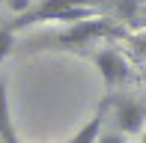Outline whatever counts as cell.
Masks as SVG:
<instances>
[{
    "instance_id": "5",
    "label": "cell",
    "mask_w": 146,
    "mask_h": 143,
    "mask_svg": "<svg viewBox=\"0 0 146 143\" xmlns=\"http://www.w3.org/2000/svg\"><path fill=\"white\" fill-rule=\"evenodd\" d=\"M0 140L3 143H21L12 122V107H9V81L6 75H0Z\"/></svg>"
},
{
    "instance_id": "10",
    "label": "cell",
    "mask_w": 146,
    "mask_h": 143,
    "mask_svg": "<svg viewBox=\"0 0 146 143\" xmlns=\"http://www.w3.org/2000/svg\"><path fill=\"white\" fill-rule=\"evenodd\" d=\"M140 143H146V128H143V134H140Z\"/></svg>"
},
{
    "instance_id": "6",
    "label": "cell",
    "mask_w": 146,
    "mask_h": 143,
    "mask_svg": "<svg viewBox=\"0 0 146 143\" xmlns=\"http://www.w3.org/2000/svg\"><path fill=\"white\" fill-rule=\"evenodd\" d=\"M12 48H15V30L12 27H0V63L12 54Z\"/></svg>"
},
{
    "instance_id": "13",
    "label": "cell",
    "mask_w": 146,
    "mask_h": 143,
    "mask_svg": "<svg viewBox=\"0 0 146 143\" xmlns=\"http://www.w3.org/2000/svg\"><path fill=\"white\" fill-rule=\"evenodd\" d=\"M0 6H3V0H0Z\"/></svg>"
},
{
    "instance_id": "9",
    "label": "cell",
    "mask_w": 146,
    "mask_h": 143,
    "mask_svg": "<svg viewBox=\"0 0 146 143\" xmlns=\"http://www.w3.org/2000/svg\"><path fill=\"white\" fill-rule=\"evenodd\" d=\"M131 45H134L140 54H146V33H137V36H131Z\"/></svg>"
},
{
    "instance_id": "1",
    "label": "cell",
    "mask_w": 146,
    "mask_h": 143,
    "mask_svg": "<svg viewBox=\"0 0 146 143\" xmlns=\"http://www.w3.org/2000/svg\"><path fill=\"white\" fill-rule=\"evenodd\" d=\"M110 116L116 122L119 134H143L146 128V101L137 95H113V105H110Z\"/></svg>"
},
{
    "instance_id": "12",
    "label": "cell",
    "mask_w": 146,
    "mask_h": 143,
    "mask_svg": "<svg viewBox=\"0 0 146 143\" xmlns=\"http://www.w3.org/2000/svg\"><path fill=\"white\" fill-rule=\"evenodd\" d=\"M36 3H42V0H36Z\"/></svg>"
},
{
    "instance_id": "11",
    "label": "cell",
    "mask_w": 146,
    "mask_h": 143,
    "mask_svg": "<svg viewBox=\"0 0 146 143\" xmlns=\"http://www.w3.org/2000/svg\"><path fill=\"white\" fill-rule=\"evenodd\" d=\"M134 3H137V6H146V0H134Z\"/></svg>"
},
{
    "instance_id": "8",
    "label": "cell",
    "mask_w": 146,
    "mask_h": 143,
    "mask_svg": "<svg viewBox=\"0 0 146 143\" xmlns=\"http://www.w3.org/2000/svg\"><path fill=\"white\" fill-rule=\"evenodd\" d=\"M96 143H125V134H119V131H108V134H102Z\"/></svg>"
},
{
    "instance_id": "7",
    "label": "cell",
    "mask_w": 146,
    "mask_h": 143,
    "mask_svg": "<svg viewBox=\"0 0 146 143\" xmlns=\"http://www.w3.org/2000/svg\"><path fill=\"white\" fill-rule=\"evenodd\" d=\"M3 3L9 6V9L15 12L18 18H21V15H27V12L33 9V3H36V0H3Z\"/></svg>"
},
{
    "instance_id": "4",
    "label": "cell",
    "mask_w": 146,
    "mask_h": 143,
    "mask_svg": "<svg viewBox=\"0 0 146 143\" xmlns=\"http://www.w3.org/2000/svg\"><path fill=\"white\" fill-rule=\"evenodd\" d=\"M110 105H113V95H108V99L98 105V110L90 116L87 122H84L81 128H78L75 134H72L66 143H96L98 137H102V125H104V119L110 116Z\"/></svg>"
},
{
    "instance_id": "2",
    "label": "cell",
    "mask_w": 146,
    "mask_h": 143,
    "mask_svg": "<svg viewBox=\"0 0 146 143\" xmlns=\"http://www.w3.org/2000/svg\"><path fill=\"white\" fill-rule=\"evenodd\" d=\"M113 21L108 15H96V18H87V21H78V24H69V27L60 33V42L63 45H90L102 36H110L113 33Z\"/></svg>"
},
{
    "instance_id": "3",
    "label": "cell",
    "mask_w": 146,
    "mask_h": 143,
    "mask_svg": "<svg viewBox=\"0 0 146 143\" xmlns=\"http://www.w3.org/2000/svg\"><path fill=\"white\" fill-rule=\"evenodd\" d=\"M92 63H96L98 75H102V81L108 83L110 89H113V87H119V83L128 77V72H131L128 60H125V57L119 54L116 48H102L96 57H92Z\"/></svg>"
}]
</instances>
